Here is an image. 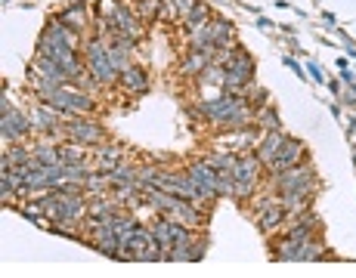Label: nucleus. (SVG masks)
<instances>
[{"mask_svg":"<svg viewBox=\"0 0 356 278\" xmlns=\"http://www.w3.org/2000/svg\"><path fill=\"white\" fill-rule=\"evenodd\" d=\"M59 19H63V22L69 25V28L81 31L84 25H87V6H84V3H75V6H71V10H65Z\"/></svg>","mask_w":356,"mask_h":278,"instance_id":"9d476101","label":"nucleus"},{"mask_svg":"<svg viewBox=\"0 0 356 278\" xmlns=\"http://www.w3.org/2000/svg\"><path fill=\"white\" fill-rule=\"evenodd\" d=\"M285 139H288V136L282 133V130H269V133L257 142V158H260L263 164H269V161L279 154V148L285 146Z\"/></svg>","mask_w":356,"mask_h":278,"instance_id":"423d86ee","label":"nucleus"},{"mask_svg":"<svg viewBox=\"0 0 356 278\" xmlns=\"http://www.w3.org/2000/svg\"><path fill=\"white\" fill-rule=\"evenodd\" d=\"M65 136H69L71 142H81V146H96V142H102V127L96 121L75 117V121L65 127Z\"/></svg>","mask_w":356,"mask_h":278,"instance_id":"f03ea898","label":"nucleus"},{"mask_svg":"<svg viewBox=\"0 0 356 278\" xmlns=\"http://www.w3.org/2000/svg\"><path fill=\"white\" fill-rule=\"evenodd\" d=\"M319 229V220L316 216H298V222H294L291 229H288V238H294V241H304V238H313V232Z\"/></svg>","mask_w":356,"mask_h":278,"instance_id":"1a4fd4ad","label":"nucleus"},{"mask_svg":"<svg viewBox=\"0 0 356 278\" xmlns=\"http://www.w3.org/2000/svg\"><path fill=\"white\" fill-rule=\"evenodd\" d=\"M254 121L260 124L263 130H279V117H276V111L273 108H257V115H254Z\"/></svg>","mask_w":356,"mask_h":278,"instance_id":"f8f14e48","label":"nucleus"},{"mask_svg":"<svg viewBox=\"0 0 356 278\" xmlns=\"http://www.w3.org/2000/svg\"><path fill=\"white\" fill-rule=\"evenodd\" d=\"M118 80H121V86H124L127 93H146V86H149L146 71H143V68H133V65H127L124 71L118 74Z\"/></svg>","mask_w":356,"mask_h":278,"instance_id":"0eeeda50","label":"nucleus"},{"mask_svg":"<svg viewBox=\"0 0 356 278\" xmlns=\"http://www.w3.org/2000/svg\"><path fill=\"white\" fill-rule=\"evenodd\" d=\"M183 25H186L189 31H195V28H201V25H208V6H199V3H195L192 12L183 19Z\"/></svg>","mask_w":356,"mask_h":278,"instance_id":"9b49d317","label":"nucleus"},{"mask_svg":"<svg viewBox=\"0 0 356 278\" xmlns=\"http://www.w3.org/2000/svg\"><path fill=\"white\" fill-rule=\"evenodd\" d=\"M300 158H304V146H300L298 139H291L288 136L285 139V146L279 148V154H276L273 161H269V170L273 173H282V170H288V167H294V164H300Z\"/></svg>","mask_w":356,"mask_h":278,"instance_id":"20e7f679","label":"nucleus"},{"mask_svg":"<svg viewBox=\"0 0 356 278\" xmlns=\"http://www.w3.org/2000/svg\"><path fill=\"white\" fill-rule=\"evenodd\" d=\"M260 167L263 161L257 154H238L236 164H232V195L248 198L260 183Z\"/></svg>","mask_w":356,"mask_h":278,"instance_id":"f257e3e1","label":"nucleus"},{"mask_svg":"<svg viewBox=\"0 0 356 278\" xmlns=\"http://www.w3.org/2000/svg\"><path fill=\"white\" fill-rule=\"evenodd\" d=\"M189 176H192V183L201 189L205 201L217 198V167H211L208 161H199V164L189 167Z\"/></svg>","mask_w":356,"mask_h":278,"instance_id":"7ed1b4c3","label":"nucleus"},{"mask_svg":"<svg viewBox=\"0 0 356 278\" xmlns=\"http://www.w3.org/2000/svg\"><path fill=\"white\" fill-rule=\"evenodd\" d=\"M118 164H121V148L118 146L96 148V170H100V173H112Z\"/></svg>","mask_w":356,"mask_h":278,"instance_id":"6e6552de","label":"nucleus"},{"mask_svg":"<svg viewBox=\"0 0 356 278\" xmlns=\"http://www.w3.org/2000/svg\"><path fill=\"white\" fill-rule=\"evenodd\" d=\"M32 130H34L32 117H22L16 108H3V139L7 142L22 139V136L32 133Z\"/></svg>","mask_w":356,"mask_h":278,"instance_id":"39448f33","label":"nucleus"}]
</instances>
